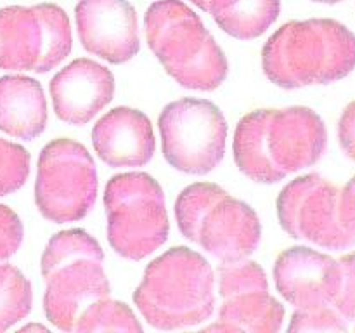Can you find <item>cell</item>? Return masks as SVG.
<instances>
[{
	"instance_id": "obj_7",
	"label": "cell",
	"mask_w": 355,
	"mask_h": 333,
	"mask_svg": "<svg viewBox=\"0 0 355 333\" xmlns=\"http://www.w3.org/2000/svg\"><path fill=\"white\" fill-rule=\"evenodd\" d=\"M107 241L120 257L142 260L162 248L170 234L165 193L146 172L113 176L104 191Z\"/></svg>"
},
{
	"instance_id": "obj_6",
	"label": "cell",
	"mask_w": 355,
	"mask_h": 333,
	"mask_svg": "<svg viewBox=\"0 0 355 333\" xmlns=\"http://www.w3.org/2000/svg\"><path fill=\"white\" fill-rule=\"evenodd\" d=\"M175 219L184 238L220 262L248 259L262 239L257 212L214 182L184 187L175 201Z\"/></svg>"
},
{
	"instance_id": "obj_12",
	"label": "cell",
	"mask_w": 355,
	"mask_h": 333,
	"mask_svg": "<svg viewBox=\"0 0 355 333\" xmlns=\"http://www.w3.org/2000/svg\"><path fill=\"white\" fill-rule=\"evenodd\" d=\"M222 297L218 319L207 332L276 333L283 326L284 307L269 291L266 271L250 259L222 262L218 267Z\"/></svg>"
},
{
	"instance_id": "obj_23",
	"label": "cell",
	"mask_w": 355,
	"mask_h": 333,
	"mask_svg": "<svg viewBox=\"0 0 355 333\" xmlns=\"http://www.w3.org/2000/svg\"><path fill=\"white\" fill-rule=\"evenodd\" d=\"M340 281L331 309H335L347 325L355 321V252L338 259Z\"/></svg>"
},
{
	"instance_id": "obj_16",
	"label": "cell",
	"mask_w": 355,
	"mask_h": 333,
	"mask_svg": "<svg viewBox=\"0 0 355 333\" xmlns=\"http://www.w3.org/2000/svg\"><path fill=\"white\" fill-rule=\"evenodd\" d=\"M97 156L113 169H137L151 162L156 139L149 118L142 111L118 106L107 111L92 128Z\"/></svg>"
},
{
	"instance_id": "obj_13",
	"label": "cell",
	"mask_w": 355,
	"mask_h": 333,
	"mask_svg": "<svg viewBox=\"0 0 355 333\" xmlns=\"http://www.w3.org/2000/svg\"><path fill=\"white\" fill-rule=\"evenodd\" d=\"M76 30L83 49L111 65H123L141 49L137 12L128 0H80Z\"/></svg>"
},
{
	"instance_id": "obj_3",
	"label": "cell",
	"mask_w": 355,
	"mask_h": 333,
	"mask_svg": "<svg viewBox=\"0 0 355 333\" xmlns=\"http://www.w3.org/2000/svg\"><path fill=\"white\" fill-rule=\"evenodd\" d=\"M134 302L153 328H193L214 316V269L189 246H173L146 267Z\"/></svg>"
},
{
	"instance_id": "obj_27",
	"label": "cell",
	"mask_w": 355,
	"mask_h": 333,
	"mask_svg": "<svg viewBox=\"0 0 355 333\" xmlns=\"http://www.w3.org/2000/svg\"><path fill=\"white\" fill-rule=\"evenodd\" d=\"M191 2L194 3V6L198 7V9L205 10V12H208V9H210V2L211 0H191Z\"/></svg>"
},
{
	"instance_id": "obj_8",
	"label": "cell",
	"mask_w": 355,
	"mask_h": 333,
	"mask_svg": "<svg viewBox=\"0 0 355 333\" xmlns=\"http://www.w3.org/2000/svg\"><path fill=\"white\" fill-rule=\"evenodd\" d=\"M73 47L71 23L55 3L0 9V69L47 73Z\"/></svg>"
},
{
	"instance_id": "obj_19",
	"label": "cell",
	"mask_w": 355,
	"mask_h": 333,
	"mask_svg": "<svg viewBox=\"0 0 355 333\" xmlns=\"http://www.w3.org/2000/svg\"><path fill=\"white\" fill-rule=\"evenodd\" d=\"M33 305L31 283L16 266L0 262V332L23 321Z\"/></svg>"
},
{
	"instance_id": "obj_2",
	"label": "cell",
	"mask_w": 355,
	"mask_h": 333,
	"mask_svg": "<svg viewBox=\"0 0 355 333\" xmlns=\"http://www.w3.org/2000/svg\"><path fill=\"white\" fill-rule=\"evenodd\" d=\"M262 66L281 89L338 82L355 69V35L326 17L288 21L263 45Z\"/></svg>"
},
{
	"instance_id": "obj_15",
	"label": "cell",
	"mask_w": 355,
	"mask_h": 333,
	"mask_svg": "<svg viewBox=\"0 0 355 333\" xmlns=\"http://www.w3.org/2000/svg\"><path fill=\"white\" fill-rule=\"evenodd\" d=\"M49 89L59 120L85 125L113 99L114 75L94 59L78 58L52 76Z\"/></svg>"
},
{
	"instance_id": "obj_22",
	"label": "cell",
	"mask_w": 355,
	"mask_h": 333,
	"mask_svg": "<svg viewBox=\"0 0 355 333\" xmlns=\"http://www.w3.org/2000/svg\"><path fill=\"white\" fill-rule=\"evenodd\" d=\"M349 328L342 316L331 307L297 309L288 332H345Z\"/></svg>"
},
{
	"instance_id": "obj_1",
	"label": "cell",
	"mask_w": 355,
	"mask_h": 333,
	"mask_svg": "<svg viewBox=\"0 0 355 333\" xmlns=\"http://www.w3.org/2000/svg\"><path fill=\"white\" fill-rule=\"evenodd\" d=\"M326 148L324 121L305 106L252 111L238 121L232 141L238 169L259 184H276L314 166Z\"/></svg>"
},
{
	"instance_id": "obj_21",
	"label": "cell",
	"mask_w": 355,
	"mask_h": 333,
	"mask_svg": "<svg viewBox=\"0 0 355 333\" xmlns=\"http://www.w3.org/2000/svg\"><path fill=\"white\" fill-rule=\"evenodd\" d=\"M30 163L28 149L0 137V196H9L26 184Z\"/></svg>"
},
{
	"instance_id": "obj_11",
	"label": "cell",
	"mask_w": 355,
	"mask_h": 333,
	"mask_svg": "<svg viewBox=\"0 0 355 333\" xmlns=\"http://www.w3.org/2000/svg\"><path fill=\"white\" fill-rule=\"evenodd\" d=\"M342 187L319 173L297 177L277 196V217L284 232L326 250L355 246L340 208Z\"/></svg>"
},
{
	"instance_id": "obj_5",
	"label": "cell",
	"mask_w": 355,
	"mask_h": 333,
	"mask_svg": "<svg viewBox=\"0 0 355 333\" xmlns=\"http://www.w3.org/2000/svg\"><path fill=\"white\" fill-rule=\"evenodd\" d=\"M104 252L85 229H68L49 239L42 253L45 318L58 330L75 332L78 319L111 295Z\"/></svg>"
},
{
	"instance_id": "obj_18",
	"label": "cell",
	"mask_w": 355,
	"mask_h": 333,
	"mask_svg": "<svg viewBox=\"0 0 355 333\" xmlns=\"http://www.w3.org/2000/svg\"><path fill=\"white\" fill-rule=\"evenodd\" d=\"M281 12V0H211L208 14L222 31L238 40H255Z\"/></svg>"
},
{
	"instance_id": "obj_9",
	"label": "cell",
	"mask_w": 355,
	"mask_h": 333,
	"mask_svg": "<svg viewBox=\"0 0 355 333\" xmlns=\"http://www.w3.org/2000/svg\"><path fill=\"white\" fill-rule=\"evenodd\" d=\"M97 169L87 148L68 137L47 142L38 156L35 203L54 224L82 221L96 205Z\"/></svg>"
},
{
	"instance_id": "obj_24",
	"label": "cell",
	"mask_w": 355,
	"mask_h": 333,
	"mask_svg": "<svg viewBox=\"0 0 355 333\" xmlns=\"http://www.w3.org/2000/svg\"><path fill=\"white\" fill-rule=\"evenodd\" d=\"M24 238L21 219L12 208L0 205V262L9 260L19 250Z\"/></svg>"
},
{
	"instance_id": "obj_10",
	"label": "cell",
	"mask_w": 355,
	"mask_h": 333,
	"mask_svg": "<svg viewBox=\"0 0 355 333\" xmlns=\"http://www.w3.org/2000/svg\"><path fill=\"white\" fill-rule=\"evenodd\" d=\"M163 156L179 172L207 176L225 156L227 121L217 104L184 97L163 108L158 118Z\"/></svg>"
},
{
	"instance_id": "obj_20",
	"label": "cell",
	"mask_w": 355,
	"mask_h": 333,
	"mask_svg": "<svg viewBox=\"0 0 355 333\" xmlns=\"http://www.w3.org/2000/svg\"><path fill=\"white\" fill-rule=\"evenodd\" d=\"M75 332H142V325L127 304L107 297L83 312Z\"/></svg>"
},
{
	"instance_id": "obj_26",
	"label": "cell",
	"mask_w": 355,
	"mask_h": 333,
	"mask_svg": "<svg viewBox=\"0 0 355 333\" xmlns=\"http://www.w3.org/2000/svg\"><path fill=\"white\" fill-rule=\"evenodd\" d=\"M340 208H342L343 224L355 241V176L345 184V187H342Z\"/></svg>"
},
{
	"instance_id": "obj_17",
	"label": "cell",
	"mask_w": 355,
	"mask_h": 333,
	"mask_svg": "<svg viewBox=\"0 0 355 333\" xmlns=\"http://www.w3.org/2000/svg\"><path fill=\"white\" fill-rule=\"evenodd\" d=\"M47 127V99L35 78L6 75L0 78V130L10 137L33 141Z\"/></svg>"
},
{
	"instance_id": "obj_29",
	"label": "cell",
	"mask_w": 355,
	"mask_h": 333,
	"mask_svg": "<svg viewBox=\"0 0 355 333\" xmlns=\"http://www.w3.org/2000/svg\"><path fill=\"white\" fill-rule=\"evenodd\" d=\"M312 2H319V3H340L343 0H312Z\"/></svg>"
},
{
	"instance_id": "obj_28",
	"label": "cell",
	"mask_w": 355,
	"mask_h": 333,
	"mask_svg": "<svg viewBox=\"0 0 355 333\" xmlns=\"http://www.w3.org/2000/svg\"><path fill=\"white\" fill-rule=\"evenodd\" d=\"M30 330H42V332H47V328L42 325H28V326H23L21 328V332H30Z\"/></svg>"
},
{
	"instance_id": "obj_4",
	"label": "cell",
	"mask_w": 355,
	"mask_h": 333,
	"mask_svg": "<svg viewBox=\"0 0 355 333\" xmlns=\"http://www.w3.org/2000/svg\"><path fill=\"white\" fill-rule=\"evenodd\" d=\"M148 45L165 71L189 90L211 92L225 82L229 62L201 17L182 0H158L144 14Z\"/></svg>"
},
{
	"instance_id": "obj_25",
	"label": "cell",
	"mask_w": 355,
	"mask_h": 333,
	"mask_svg": "<svg viewBox=\"0 0 355 333\" xmlns=\"http://www.w3.org/2000/svg\"><path fill=\"white\" fill-rule=\"evenodd\" d=\"M338 139L343 153L355 162V101L342 113L338 123Z\"/></svg>"
},
{
	"instance_id": "obj_14",
	"label": "cell",
	"mask_w": 355,
	"mask_h": 333,
	"mask_svg": "<svg viewBox=\"0 0 355 333\" xmlns=\"http://www.w3.org/2000/svg\"><path fill=\"white\" fill-rule=\"evenodd\" d=\"M338 281V260L309 246H291L274 264L277 291L297 309L331 307Z\"/></svg>"
}]
</instances>
